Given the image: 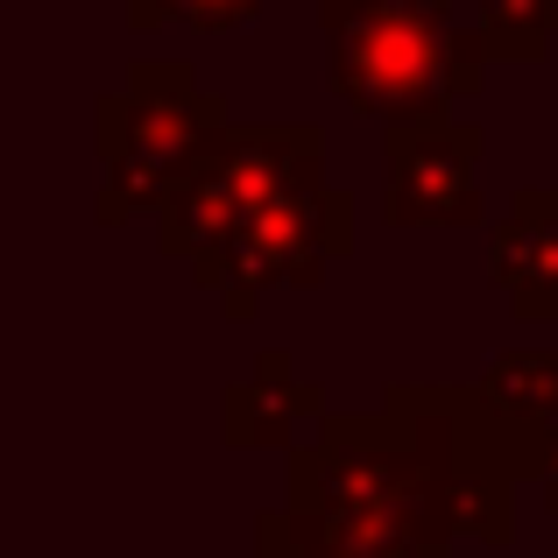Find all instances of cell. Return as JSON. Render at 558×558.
<instances>
[{
  "instance_id": "8992f818",
  "label": "cell",
  "mask_w": 558,
  "mask_h": 558,
  "mask_svg": "<svg viewBox=\"0 0 558 558\" xmlns=\"http://www.w3.org/2000/svg\"><path fill=\"white\" fill-rule=\"evenodd\" d=\"M340 255H354V198L326 170L269 198L213 262L198 269L205 290H219L227 318H255L262 290H312Z\"/></svg>"
},
{
  "instance_id": "7a4b0ae2",
  "label": "cell",
  "mask_w": 558,
  "mask_h": 558,
  "mask_svg": "<svg viewBox=\"0 0 558 558\" xmlns=\"http://www.w3.org/2000/svg\"><path fill=\"white\" fill-rule=\"evenodd\" d=\"M318 22L332 93L381 128L438 121L452 99H474L495 64L481 28H460L446 0H318Z\"/></svg>"
},
{
  "instance_id": "52a82bcc",
  "label": "cell",
  "mask_w": 558,
  "mask_h": 558,
  "mask_svg": "<svg viewBox=\"0 0 558 558\" xmlns=\"http://www.w3.org/2000/svg\"><path fill=\"white\" fill-rule=\"evenodd\" d=\"M481 156L474 121H403L381 128V219L389 227H481Z\"/></svg>"
},
{
  "instance_id": "3957f363",
  "label": "cell",
  "mask_w": 558,
  "mask_h": 558,
  "mask_svg": "<svg viewBox=\"0 0 558 558\" xmlns=\"http://www.w3.org/2000/svg\"><path fill=\"white\" fill-rule=\"evenodd\" d=\"M381 410L396 417V432L432 460V474L446 481L460 537L502 545L517 531V481L545 474V438L537 424L509 417L488 389H432V381H403L381 396Z\"/></svg>"
},
{
  "instance_id": "277c9868",
  "label": "cell",
  "mask_w": 558,
  "mask_h": 558,
  "mask_svg": "<svg viewBox=\"0 0 558 558\" xmlns=\"http://www.w3.org/2000/svg\"><path fill=\"white\" fill-rule=\"evenodd\" d=\"M227 128V107L191 78L184 64H135V78L121 93L99 99V227L163 213V198L184 184V170L198 163V149Z\"/></svg>"
},
{
  "instance_id": "5bb4252c",
  "label": "cell",
  "mask_w": 558,
  "mask_h": 558,
  "mask_svg": "<svg viewBox=\"0 0 558 558\" xmlns=\"http://www.w3.org/2000/svg\"><path fill=\"white\" fill-rule=\"evenodd\" d=\"M551 14H558V0H551Z\"/></svg>"
},
{
  "instance_id": "9c48e42d",
  "label": "cell",
  "mask_w": 558,
  "mask_h": 558,
  "mask_svg": "<svg viewBox=\"0 0 558 558\" xmlns=\"http://www.w3.org/2000/svg\"><path fill=\"white\" fill-rule=\"evenodd\" d=\"M298 417H326V396L290 375V354H262V368L233 381L227 403H219L227 446H283L298 432Z\"/></svg>"
},
{
  "instance_id": "6da1fadb",
  "label": "cell",
  "mask_w": 558,
  "mask_h": 558,
  "mask_svg": "<svg viewBox=\"0 0 558 558\" xmlns=\"http://www.w3.org/2000/svg\"><path fill=\"white\" fill-rule=\"evenodd\" d=\"M290 558H446L460 537L446 481L396 417H318L290 452V509L276 517Z\"/></svg>"
},
{
  "instance_id": "ba28073f",
  "label": "cell",
  "mask_w": 558,
  "mask_h": 558,
  "mask_svg": "<svg viewBox=\"0 0 558 558\" xmlns=\"http://www.w3.org/2000/svg\"><path fill=\"white\" fill-rule=\"evenodd\" d=\"M488 269L517 318H531V326L558 318V191L551 184H523L509 198V219L488 233Z\"/></svg>"
},
{
  "instance_id": "8fae6325",
  "label": "cell",
  "mask_w": 558,
  "mask_h": 558,
  "mask_svg": "<svg viewBox=\"0 0 558 558\" xmlns=\"http://www.w3.org/2000/svg\"><path fill=\"white\" fill-rule=\"evenodd\" d=\"M474 28L495 64H537L558 36V14H551V0H481Z\"/></svg>"
},
{
  "instance_id": "30bf717a",
  "label": "cell",
  "mask_w": 558,
  "mask_h": 558,
  "mask_svg": "<svg viewBox=\"0 0 558 558\" xmlns=\"http://www.w3.org/2000/svg\"><path fill=\"white\" fill-rule=\"evenodd\" d=\"M481 389H488L509 417L537 424V432H551V424H558V354H537V347L502 354L488 375H481Z\"/></svg>"
},
{
  "instance_id": "5b68a950",
  "label": "cell",
  "mask_w": 558,
  "mask_h": 558,
  "mask_svg": "<svg viewBox=\"0 0 558 558\" xmlns=\"http://www.w3.org/2000/svg\"><path fill=\"white\" fill-rule=\"evenodd\" d=\"M326 170V135L318 128H219L184 170V184L156 213L163 255L191 262V276L247 227L269 198Z\"/></svg>"
},
{
  "instance_id": "4fadbf2b",
  "label": "cell",
  "mask_w": 558,
  "mask_h": 558,
  "mask_svg": "<svg viewBox=\"0 0 558 558\" xmlns=\"http://www.w3.org/2000/svg\"><path fill=\"white\" fill-rule=\"evenodd\" d=\"M537 481H545V502L558 509V424H551V438H545V474H537Z\"/></svg>"
},
{
  "instance_id": "7c38bea8",
  "label": "cell",
  "mask_w": 558,
  "mask_h": 558,
  "mask_svg": "<svg viewBox=\"0 0 558 558\" xmlns=\"http://www.w3.org/2000/svg\"><path fill=\"white\" fill-rule=\"evenodd\" d=\"M269 0H128V28L135 36H156L163 22H184L198 36H227V28H247Z\"/></svg>"
}]
</instances>
